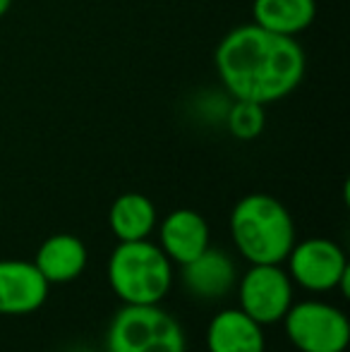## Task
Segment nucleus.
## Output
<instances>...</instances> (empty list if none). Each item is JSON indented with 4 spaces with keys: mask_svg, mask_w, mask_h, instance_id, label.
<instances>
[{
    "mask_svg": "<svg viewBox=\"0 0 350 352\" xmlns=\"http://www.w3.org/2000/svg\"><path fill=\"white\" fill-rule=\"evenodd\" d=\"M108 283L122 305H159L173 285V261L149 240L120 242L108 259Z\"/></svg>",
    "mask_w": 350,
    "mask_h": 352,
    "instance_id": "nucleus-3",
    "label": "nucleus"
},
{
    "mask_svg": "<svg viewBox=\"0 0 350 352\" xmlns=\"http://www.w3.org/2000/svg\"><path fill=\"white\" fill-rule=\"evenodd\" d=\"M230 235L250 264H283L295 245V223L278 199L257 192L233 206Z\"/></svg>",
    "mask_w": 350,
    "mask_h": 352,
    "instance_id": "nucleus-2",
    "label": "nucleus"
},
{
    "mask_svg": "<svg viewBox=\"0 0 350 352\" xmlns=\"http://www.w3.org/2000/svg\"><path fill=\"white\" fill-rule=\"evenodd\" d=\"M285 264H288L290 280L305 290L329 292L341 287L343 295H348L350 266L346 252L327 237H309V240L295 242L285 256Z\"/></svg>",
    "mask_w": 350,
    "mask_h": 352,
    "instance_id": "nucleus-6",
    "label": "nucleus"
},
{
    "mask_svg": "<svg viewBox=\"0 0 350 352\" xmlns=\"http://www.w3.org/2000/svg\"><path fill=\"white\" fill-rule=\"evenodd\" d=\"M214 60L230 96L259 106L285 98L305 77L303 46L254 22L226 34Z\"/></svg>",
    "mask_w": 350,
    "mask_h": 352,
    "instance_id": "nucleus-1",
    "label": "nucleus"
},
{
    "mask_svg": "<svg viewBox=\"0 0 350 352\" xmlns=\"http://www.w3.org/2000/svg\"><path fill=\"white\" fill-rule=\"evenodd\" d=\"M209 223L192 209H175L161 221L159 242L173 264H187L209 247Z\"/></svg>",
    "mask_w": 350,
    "mask_h": 352,
    "instance_id": "nucleus-10",
    "label": "nucleus"
},
{
    "mask_svg": "<svg viewBox=\"0 0 350 352\" xmlns=\"http://www.w3.org/2000/svg\"><path fill=\"white\" fill-rule=\"evenodd\" d=\"M252 14L254 24L259 27L295 38L300 32L312 27L317 17V3L314 0H254Z\"/></svg>",
    "mask_w": 350,
    "mask_h": 352,
    "instance_id": "nucleus-14",
    "label": "nucleus"
},
{
    "mask_svg": "<svg viewBox=\"0 0 350 352\" xmlns=\"http://www.w3.org/2000/svg\"><path fill=\"white\" fill-rule=\"evenodd\" d=\"M264 106H259V103L235 98L233 106L226 111V127H228L230 135L243 142L257 140L264 132Z\"/></svg>",
    "mask_w": 350,
    "mask_h": 352,
    "instance_id": "nucleus-15",
    "label": "nucleus"
},
{
    "mask_svg": "<svg viewBox=\"0 0 350 352\" xmlns=\"http://www.w3.org/2000/svg\"><path fill=\"white\" fill-rule=\"evenodd\" d=\"M159 223V213L149 197L140 192L120 195L108 211V226L120 242L146 240Z\"/></svg>",
    "mask_w": 350,
    "mask_h": 352,
    "instance_id": "nucleus-13",
    "label": "nucleus"
},
{
    "mask_svg": "<svg viewBox=\"0 0 350 352\" xmlns=\"http://www.w3.org/2000/svg\"><path fill=\"white\" fill-rule=\"evenodd\" d=\"M10 8H12V0H0V17H5Z\"/></svg>",
    "mask_w": 350,
    "mask_h": 352,
    "instance_id": "nucleus-16",
    "label": "nucleus"
},
{
    "mask_svg": "<svg viewBox=\"0 0 350 352\" xmlns=\"http://www.w3.org/2000/svg\"><path fill=\"white\" fill-rule=\"evenodd\" d=\"M48 287L34 261L0 259V314L22 316L41 309Z\"/></svg>",
    "mask_w": 350,
    "mask_h": 352,
    "instance_id": "nucleus-8",
    "label": "nucleus"
},
{
    "mask_svg": "<svg viewBox=\"0 0 350 352\" xmlns=\"http://www.w3.org/2000/svg\"><path fill=\"white\" fill-rule=\"evenodd\" d=\"M283 329L300 352H346L350 343L348 316L329 302H293L283 316Z\"/></svg>",
    "mask_w": 350,
    "mask_h": 352,
    "instance_id": "nucleus-5",
    "label": "nucleus"
},
{
    "mask_svg": "<svg viewBox=\"0 0 350 352\" xmlns=\"http://www.w3.org/2000/svg\"><path fill=\"white\" fill-rule=\"evenodd\" d=\"M238 283V269L230 254L223 250L206 247L197 259L182 264V287L192 297L214 302L226 297Z\"/></svg>",
    "mask_w": 350,
    "mask_h": 352,
    "instance_id": "nucleus-9",
    "label": "nucleus"
},
{
    "mask_svg": "<svg viewBox=\"0 0 350 352\" xmlns=\"http://www.w3.org/2000/svg\"><path fill=\"white\" fill-rule=\"evenodd\" d=\"M108 352H185V331L159 305H125L106 333Z\"/></svg>",
    "mask_w": 350,
    "mask_h": 352,
    "instance_id": "nucleus-4",
    "label": "nucleus"
},
{
    "mask_svg": "<svg viewBox=\"0 0 350 352\" xmlns=\"http://www.w3.org/2000/svg\"><path fill=\"white\" fill-rule=\"evenodd\" d=\"M235 285L240 309L259 326L283 321L293 305V280L281 264H252Z\"/></svg>",
    "mask_w": 350,
    "mask_h": 352,
    "instance_id": "nucleus-7",
    "label": "nucleus"
},
{
    "mask_svg": "<svg viewBox=\"0 0 350 352\" xmlns=\"http://www.w3.org/2000/svg\"><path fill=\"white\" fill-rule=\"evenodd\" d=\"M87 261L89 254L85 242L70 232H58L39 247L34 266L41 271L48 285H63L80 278L82 271L87 269Z\"/></svg>",
    "mask_w": 350,
    "mask_h": 352,
    "instance_id": "nucleus-12",
    "label": "nucleus"
},
{
    "mask_svg": "<svg viewBox=\"0 0 350 352\" xmlns=\"http://www.w3.org/2000/svg\"><path fill=\"white\" fill-rule=\"evenodd\" d=\"M264 326L250 319L243 309H221L206 326L209 352H264Z\"/></svg>",
    "mask_w": 350,
    "mask_h": 352,
    "instance_id": "nucleus-11",
    "label": "nucleus"
}]
</instances>
